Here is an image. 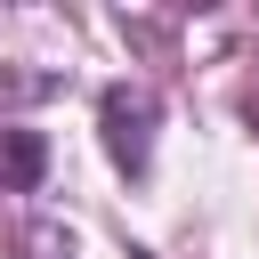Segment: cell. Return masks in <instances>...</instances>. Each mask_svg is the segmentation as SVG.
Listing matches in <instances>:
<instances>
[{"instance_id": "6da1fadb", "label": "cell", "mask_w": 259, "mask_h": 259, "mask_svg": "<svg viewBox=\"0 0 259 259\" xmlns=\"http://www.w3.org/2000/svg\"><path fill=\"white\" fill-rule=\"evenodd\" d=\"M97 121H105L113 170H121V178H146V162H154V97H146V89H105Z\"/></svg>"}, {"instance_id": "7a4b0ae2", "label": "cell", "mask_w": 259, "mask_h": 259, "mask_svg": "<svg viewBox=\"0 0 259 259\" xmlns=\"http://www.w3.org/2000/svg\"><path fill=\"white\" fill-rule=\"evenodd\" d=\"M40 178H49V138L40 130H0V186L40 194Z\"/></svg>"}, {"instance_id": "3957f363", "label": "cell", "mask_w": 259, "mask_h": 259, "mask_svg": "<svg viewBox=\"0 0 259 259\" xmlns=\"http://www.w3.org/2000/svg\"><path fill=\"white\" fill-rule=\"evenodd\" d=\"M243 113H251V130H259V97H251V105H243Z\"/></svg>"}]
</instances>
